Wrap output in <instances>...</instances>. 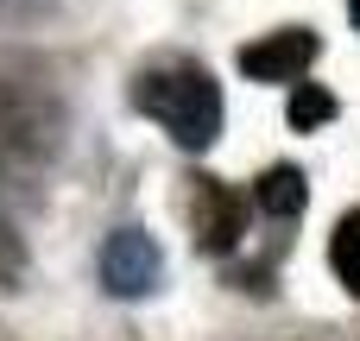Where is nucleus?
Masks as SVG:
<instances>
[{"label": "nucleus", "mask_w": 360, "mask_h": 341, "mask_svg": "<svg viewBox=\"0 0 360 341\" xmlns=\"http://www.w3.org/2000/svg\"><path fill=\"white\" fill-rule=\"evenodd\" d=\"M101 285H108V297H120V304L152 297V291L165 285V247H158V234H146V228H114V234L101 240Z\"/></svg>", "instance_id": "nucleus-2"}, {"label": "nucleus", "mask_w": 360, "mask_h": 341, "mask_svg": "<svg viewBox=\"0 0 360 341\" xmlns=\"http://www.w3.org/2000/svg\"><path fill=\"white\" fill-rule=\"evenodd\" d=\"M329 266H335V278L348 285V297H360V209H348V215L335 221V234H329Z\"/></svg>", "instance_id": "nucleus-7"}, {"label": "nucleus", "mask_w": 360, "mask_h": 341, "mask_svg": "<svg viewBox=\"0 0 360 341\" xmlns=\"http://www.w3.org/2000/svg\"><path fill=\"white\" fill-rule=\"evenodd\" d=\"M253 202H259V215H272V221H297L304 202H310V177H304L297 165H272V171L253 184Z\"/></svg>", "instance_id": "nucleus-6"}, {"label": "nucleus", "mask_w": 360, "mask_h": 341, "mask_svg": "<svg viewBox=\"0 0 360 341\" xmlns=\"http://www.w3.org/2000/svg\"><path fill=\"white\" fill-rule=\"evenodd\" d=\"M316 51H323V38L310 32V25H285V32H266V38H253V44H240V76H253V82H304V70L316 63Z\"/></svg>", "instance_id": "nucleus-4"}, {"label": "nucleus", "mask_w": 360, "mask_h": 341, "mask_svg": "<svg viewBox=\"0 0 360 341\" xmlns=\"http://www.w3.org/2000/svg\"><path fill=\"white\" fill-rule=\"evenodd\" d=\"M25 6H32V0H0V13H25Z\"/></svg>", "instance_id": "nucleus-10"}, {"label": "nucleus", "mask_w": 360, "mask_h": 341, "mask_svg": "<svg viewBox=\"0 0 360 341\" xmlns=\"http://www.w3.org/2000/svg\"><path fill=\"white\" fill-rule=\"evenodd\" d=\"M133 108L146 120H158L171 133V146L184 152H209L221 139V89L202 63L190 57H165V63H146L133 76Z\"/></svg>", "instance_id": "nucleus-1"}, {"label": "nucleus", "mask_w": 360, "mask_h": 341, "mask_svg": "<svg viewBox=\"0 0 360 341\" xmlns=\"http://www.w3.org/2000/svg\"><path fill=\"white\" fill-rule=\"evenodd\" d=\"M0 139L13 152H32V158H51L63 146V108L44 101L38 89L19 95V82H0Z\"/></svg>", "instance_id": "nucleus-3"}, {"label": "nucleus", "mask_w": 360, "mask_h": 341, "mask_svg": "<svg viewBox=\"0 0 360 341\" xmlns=\"http://www.w3.org/2000/svg\"><path fill=\"white\" fill-rule=\"evenodd\" d=\"M348 19H354V25H360V0H348Z\"/></svg>", "instance_id": "nucleus-11"}, {"label": "nucleus", "mask_w": 360, "mask_h": 341, "mask_svg": "<svg viewBox=\"0 0 360 341\" xmlns=\"http://www.w3.org/2000/svg\"><path fill=\"white\" fill-rule=\"evenodd\" d=\"M285 120H291L297 133H316V127H329V120H335V95H329L323 82H297V89H291V101H285Z\"/></svg>", "instance_id": "nucleus-8"}, {"label": "nucleus", "mask_w": 360, "mask_h": 341, "mask_svg": "<svg viewBox=\"0 0 360 341\" xmlns=\"http://www.w3.org/2000/svg\"><path fill=\"white\" fill-rule=\"evenodd\" d=\"M19 285H25V240H19V228L0 202V291H19Z\"/></svg>", "instance_id": "nucleus-9"}, {"label": "nucleus", "mask_w": 360, "mask_h": 341, "mask_svg": "<svg viewBox=\"0 0 360 341\" xmlns=\"http://www.w3.org/2000/svg\"><path fill=\"white\" fill-rule=\"evenodd\" d=\"M190 228H196V247L202 253H228L247 234V202L221 177H196L190 184Z\"/></svg>", "instance_id": "nucleus-5"}]
</instances>
